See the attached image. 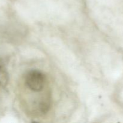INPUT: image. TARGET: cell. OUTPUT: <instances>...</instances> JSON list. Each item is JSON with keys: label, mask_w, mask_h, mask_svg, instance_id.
Returning a JSON list of instances; mask_svg holds the SVG:
<instances>
[{"label": "cell", "mask_w": 123, "mask_h": 123, "mask_svg": "<svg viewBox=\"0 0 123 123\" xmlns=\"http://www.w3.org/2000/svg\"><path fill=\"white\" fill-rule=\"evenodd\" d=\"M46 77L42 72L37 70H31L25 76V84L31 91L40 92L44 88Z\"/></svg>", "instance_id": "6da1fadb"}, {"label": "cell", "mask_w": 123, "mask_h": 123, "mask_svg": "<svg viewBox=\"0 0 123 123\" xmlns=\"http://www.w3.org/2000/svg\"><path fill=\"white\" fill-rule=\"evenodd\" d=\"M8 80H9V76H8V72L2 61L0 60V85L5 87L8 84Z\"/></svg>", "instance_id": "7a4b0ae2"}]
</instances>
